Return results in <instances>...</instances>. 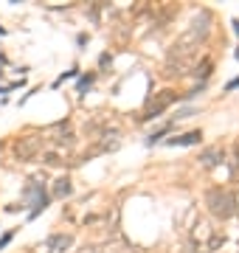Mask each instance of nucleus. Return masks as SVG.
Masks as SVG:
<instances>
[{
	"mask_svg": "<svg viewBox=\"0 0 239 253\" xmlns=\"http://www.w3.org/2000/svg\"><path fill=\"white\" fill-rule=\"evenodd\" d=\"M71 191H74V186H71V180H68V177H59V180L54 183V197H68V194H71Z\"/></svg>",
	"mask_w": 239,
	"mask_h": 253,
	"instance_id": "nucleus-8",
	"label": "nucleus"
},
{
	"mask_svg": "<svg viewBox=\"0 0 239 253\" xmlns=\"http://www.w3.org/2000/svg\"><path fill=\"white\" fill-rule=\"evenodd\" d=\"M225 161V152H222L220 146H211V149H205V152L200 155V163L205 166V169H211V166H217V163Z\"/></svg>",
	"mask_w": 239,
	"mask_h": 253,
	"instance_id": "nucleus-7",
	"label": "nucleus"
},
{
	"mask_svg": "<svg viewBox=\"0 0 239 253\" xmlns=\"http://www.w3.org/2000/svg\"><path fill=\"white\" fill-rule=\"evenodd\" d=\"M234 87H239V79H234V82L228 84V90H234Z\"/></svg>",
	"mask_w": 239,
	"mask_h": 253,
	"instance_id": "nucleus-15",
	"label": "nucleus"
},
{
	"mask_svg": "<svg viewBox=\"0 0 239 253\" xmlns=\"http://www.w3.org/2000/svg\"><path fill=\"white\" fill-rule=\"evenodd\" d=\"M169 129H172V126L166 124V126H160V129H158V132H152V135H149V144H155V141H160V138H163L166 132H169Z\"/></svg>",
	"mask_w": 239,
	"mask_h": 253,
	"instance_id": "nucleus-11",
	"label": "nucleus"
},
{
	"mask_svg": "<svg viewBox=\"0 0 239 253\" xmlns=\"http://www.w3.org/2000/svg\"><path fill=\"white\" fill-rule=\"evenodd\" d=\"M74 144H76V138L71 135V132H65V135H59V138L54 141V146H59V149H71Z\"/></svg>",
	"mask_w": 239,
	"mask_h": 253,
	"instance_id": "nucleus-9",
	"label": "nucleus"
},
{
	"mask_svg": "<svg viewBox=\"0 0 239 253\" xmlns=\"http://www.w3.org/2000/svg\"><path fill=\"white\" fill-rule=\"evenodd\" d=\"M200 138H202L200 129H192V132H186V135L166 138V144H169V146H194V144H200Z\"/></svg>",
	"mask_w": 239,
	"mask_h": 253,
	"instance_id": "nucleus-6",
	"label": "nucleus"
},
{
	"mask_svg": "<svg viewBox=\"0 0 239 253\" xmlns=\"http://www.w3.org/2000/svg\"><path fill=\"white\" fill-rule=\"evenodd\" d=\"M71 245H74V236L71 234H54L51 239H48V251L51 253H65Z\"/></svg>",
	"mask_w": 239,
	"mask_h": 253,
	"instance_id": "nucleus-5",
	"label": "nucleus"
},
{
	"mask_svg": "<svg viewBox=\"0 0 239 253\" xmlns=\"http://www.w3.org/2000/svg\"><path fill=\"white\" fill-rule=\"evenodd\" d=\"M90 82H93V76H84V79L79 82V90H87V87H90Z\"/></svg>",
	"mask_w": 239,
	"mask_h": 253,
	"instance_id": "nucleus-13",
	"label": "nucleus"
},
{
	"mask_svg": "<svg viewBox=\"0 0 239 253\" xmlns=\"http://www.w3.org/2000/svg\"><path fill=\"white\" fill-rule=\"evenodd\" d=\"M45 163H48V166H59L62 161H59V155H56V152H48L45 155Z\"/></svg>",
	"mask_w": 239,
	"mask_h": 253,
	"instance_id": "nucleus-12",
	"label": "nucleus"
},
{
	"mask_svg": "<svg viewBox=\"0 0 239 253\" xmlns=\"http://www.w3.org/2000/svg\"><path fill=\"white\" fill-rule=\"evenodd\" d=\"M234 31H237V34H239V20H234Z\"/></svg>",
	"mask_w": 239,
	"mask_h": 253,
	"instance_id": "nucleus-16",
	"label": "nucleus"
},
{
	"mask_svg": "<svg viewBox=\"0 0 239 253\" xmlns=\"http://www.w3.org/2000/svg\"><path fill=\"white\" fill-rule=\"evenodd\" d=\"M237 56H239V51H237Z\"/></svg>",
	"mask_w": 239,
	"mask_h": 253,
	"instance_id": "nucleus-17",
	"label": "nucleus"
},
{
	"mask_svg": "<svg viewBox=\"0 0 239 253\" xmlns=\"http://www.w3.org/2000/svg\"><path fill=\"white\" fill-rule=\"evenodd\" d=\"M169 104H175V93H172V90H163V93H160V96H158V99L147 107V113H144L141 118H144V121H149V118H158L166 107H169Z\"/></svg>",
	"mask_w": 239,
	"mask_h": 253,
	"instance_id": "nucleus-4",
	"label": "nucleus"
},
{
	"mask_svg": "<svg viewBox=\"0 0 239 253\" xmlns=\"http://www.w3.org/2000/svg\"><path fill=\"white\" fill-rule=\"evenodd\" d=\"M194 73H197V76H202V79H205V76L211 73V59H202V65H197V68H194Z\"/></svg>",
	"mask_w": 239,
	"mask_h": 253,
	"instance_id": "nucleus-10",
	"label": "nucleus"
},
{
	"mask_svg": "<svg viewBox=\"0 0 239 253\" xmlns=\"http://www.w3.org/2000/svg\"><path fill=\"white\" fill-rule=\"evenodd\" d=\"M208 23H211L208 14H200V17L192 20V26L186 28L183 34L177 37V42L172 45V54H169V62H166V76H175V73L180 76V73H186V68L194 62V54H197L200 42L211 31Z\"/></svg>",
	"mask_w": 239,
	"mask_h": 253,
	"instance_id": "nucleus-1",
	"label": "nucleus"
},
{
	"mask_svg": "<svg viewBox=\"0 0 239 253\" xmlns=\"http://www.w3.org/2000/svg\"><path fill=\"white\" fill-rule=\"evenodd\" d=\"M9 239H11V234H6V236H3V239H0V251H3L6 245H9Z\"/></svg>",
	"mask_w": 239,
	"mask_h": 253,
	"instance_id": "nucleus-14",
	"label": "nucleus"
},
{
	"mask_svg": "<svg viewBox=\"0 0 239 253\" xmlns=\"http://www.w3.org/2000/svg\"><path fill=\"white\" fill-rule=\"evenodd\" d=\"M205 206L211 211V217L217 219H231L237 214V200L228 189H211L205 194Z\"/></svg>",
	"mask_w": 239,
	"mask_h": 253,
	"instance_id": "nucleus-2",
	"label": "nucleus"
},
{
	"mask_svg": "<svg viewBox=\"0 0 239 253\" xmlns=\"http://www.w3.org/2000/svg\"><path fill=\"white\" fill-rule=\"evenodd\" d=\"M40 149H42V138L40 135H26V138H20L17 144H14V158H17V161H34Z\"/></svg>",
	"mask_w": 239,
	"mask_h": 253,
	"instance_id": "nucleus-3",
	"label": "nucleus"
}]
</instances>
